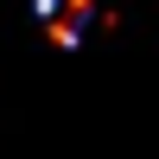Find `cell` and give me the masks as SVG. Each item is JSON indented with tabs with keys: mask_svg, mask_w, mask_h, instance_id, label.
Instances as JSON below:
<instances>
[{
	"mask_svg": "<svg viewBox=\"0 0 159 159\" xmlns=\"http://www.w3.org/2000/svg\"><path fill=\"white\" fill-rule=\"evenodd\" d=\"M102 13H108V0H38V25L57 45H83L102 25Z\"/></svg>",
	"mask_w": 159,
	"mask_h": 159,
	"instance_id": "obj_1",
	"label": "cell"
}]
</instances>
